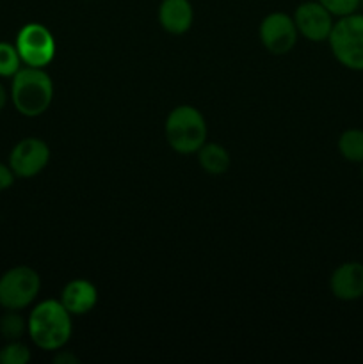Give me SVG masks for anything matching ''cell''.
I'll return each instance as SVG.
<instances>
[{"mask_svg": "<svg viewBox=\"0 0 363 364\" xmlns=\"http://www.w3.org/2000/svg\"><path fill=\"white\" fill-rule=\"evenodd\" d=\"M14 178H16V174L13 173V169L9 166L0 164V192L7 191L14 183Z\"/></svg>", "mask_w": 363, "mask_h": 364, "instance_id": "obj_19", "label": "cell"}, {"mask_svg": "<svg viewBox=\"0 0 363 364\" xmlns=\"http://www.w3.org/2000/svg\"><path fill=\"white\" fill-rule=\"evenodd\" d=\"M73 323L71 315L60 301H43L31 311L27 320V333L32 343L41 350L53 352L70 341Z\"/></svg>", "mask_w": 363, "mask_h": 364, "instance_id": "obj_1", "label": "cell"}, {"mask_svg": "<svg viewBox=\"0 0 363 364\" xmlns=\"http://www.w3.org/2000/svg\"><path fill=\"white\" fill-rule=\"evenodd\" d=\"M27 331V320L16 311H7L6 315L0 318V334L4 340L7 341H18Z\"/></svg>", "mask_w": 363, "mask_h": 364, "instance_id": "obj_15", "label": "cell"}, {"mask_svg": "<svg viewBox=\"0 0 363 364\" xmlns=\"http://www.w3.org/2000/svg\"><path fill=\"white\" fill-rule=\"evenodd\" d=\"M6 103H7V91H6V87H4L2 82H0V110L6 107Z\"/></svg>", "mask_w": 363, "mask_h": 364, "instance_id": "obj_21", "label": "cell"}, {"mask_svg": "<svg viewBox=\"0 0 363 364\" xmlns=\"http://www.w3.org/2000/svg\"><path fill=\"white\" fill-rule=\"evenodd\" d=\"M196 155H198V162L201 169L206 174H212V176L224 174L231 166V156L228 149L224 146L217 144V142H205Z\"/></svg>", "mask_w": 363, "mask_h": 364, "instance_id": "obj_13", "label": "cell"}, {"mask_svg": "<svg viewBox=\"0 0 363 364\" xmlns=\"http://www.w3.org/2000/svg\"><path fill=\"white\" fill-rule=\"evenodd\" d=\"M330 50L338 64L351 71H363V13H352L335 21Z\"/></svg>", "mask_w": 363, "mask_h": 364, "instance_id": "obj_4", "label": "cell"}, {"mask_svg": "<svg viewBox=\"0 0 363 364\" xmlns=\"http://www.w3.org/2000/svg\"><path fill=\"white\" fill-rule=\"evenodd\" d=\"M166 141L180 155H194L206 142L209 128L205 116L192 105H178L167 114L164 124Z\"/></svg>", "mask_w": 363, "mask_h": 364, "instance_id": "obj_3", "label": "cell"}, {"mask_svg": "<svg viewBox=\"0 0 363 364\" xmlns=\"http://www.w3.org/2000/svg\"><path fill=\"white\" fill-rule=\"evenodd\" d=\"M338 153L344 160L351 164L363 162V130L362 128H349L342 132L337 142Z\"/></svg>", "mask_w": 363, "mask_h": 364, "instance_id": "obj_14", "label": "cell"}, {"mask_svg": "<svg viewBox=\"0 0 363 364\" xmlns=\"http://www.w3.org/2000/svg\"><path fill=\"white\" fill-rule=\"evenodd\" d=\"M194 9L191 0H162L159 6V23L167 34L182 36L192 27Z\"/></svg>", "mask_w": 363, "mask_h": 364, "instance_id": "obj_11", "label": "cell"}, {"mask_svg": "<svg viewBox=\"0 0 363 364\" xmlns=\"http://www.w3.org/2000/svg\"><path fill=\"white\" fill-rule=\"evenodd\" d=\"M333 14L319 0H306L295 9L294 23L299 36L312 43H322L327 41L333 31Z\"/></svg>", "mask_w": 363, "mask_h": 364, "instance_id": "obj_8", "label": "cell"}, {"mask_svg": "<svg viewBox=\"0 0 363 364\" xmlns=\"http://www.w3.org/2000/svg\"><path fill=\"white\" fill-rule=\"evenodd\" d=\"M52 361L57 364H77L78 358L77 355L71 354V352H66V350H63V348H59V350H57V354L53 355Z\"/></svg>", "mask_w": 363, "mask_h": 364, "instance_id": "obj_20", "label": "cell"}, {"mask_svg": "<svg viewBox=\"0 0 363 364\" xmlns=\"http://www.w3.org/2000/svg\"><path fill=\"white\" fill-rule=\"evenodd\" d=\"M31 359V350L20 340L7 341L6 347L0 348V363L2 364H27Z\"/></svg>", "mask_w": 363, "mask_h": 364, "instance_id": "obj_17", "label": "cell"}, {"mask_svg": "<svg viewBox=\"0 0 363 364\" xmlns=\"http://www.w3.org/2000/svg\"><path fill=\"white\" fill-rule=\"evenodd\" d=\"M319 2L337 18L356 13L362 7V0H319Z\"/></svg>", "mask_w": 363, "mask_h": 364, "instance_id": "obj_18", "label": "cell"}, {"mask_svg": "<svg viewBox=\"0 0 363 364\" xmlns=\"http://www.w3.org/2000/svg\"><path fill=\"white\" fill-rule=\"evenodd\" d=\"M11 100L21 116L38 117L50 109L53 100V82L43 68L25 66L14 73Z\"/></svg>", "mask_w": 363, "mask_h": 364, "instance_id": "obj_2", "label": "cell"}, {"mask_svg": "<svg viewBox=\"0 0 363 364\" xmlns=\"http://www.w3.org/2000/svg\"><path fill=\"white\" fill-rule=\"evenodd\" d=\"M330 290L338 301L352 302L363 297V263L345 262L330 276Z\"/></svg>", "mask_w": 363, "mask_h": 364, "instance_id": "obj_10", "label": "cell"}, {"mask_svg": "<svg viewBox=\"0 0 363 364\" xmlns=\"http://www.w3.org/2000/svg\"><path fill=\"white\" fill-rule=\"evenodd\" d=\"M50 162V148L38 137L18 142L9 155V167L18 178H32L41 173Z\"/></svg>", "mask_w": 363, "mask_h": 364, "instance_id": "obj_9", "label": "cell"}, {"mask_svg": "<svg viewBox=\"0 0 363 364\" xmlns=\"http://www.w3.org/2000/svg\"><path fill=\"white\" fill-rule=\"evenodd\" d=\"M21 64L23 63H21L16 46L9 43H0V77H14Z\"/></svg>", "mask_w": 363, "mask_h": 364, "instance_id": "obj_16", "label": "cell"}, {"mask_svg": "<svg viewBox=\"0 0 363 364\" xmlns=\"http://www.w3.org/2000/svg\"><path fill=\"white\" fill-rule=\"evenodd\" d=\"M16 50L25 66L45 68L56 57V39L41 23H27L16 36Z\"/></svg>", "mask_w": 363, "mask_h": 364, "instance_id": "obj_6", "label": "cell"}, {"mask_svg": "<svg viewBox=\"0 0 363 364\" xmlns=\"http://www.w3.org/2000/svg\"><path fill=\"white\" fill-rule=\"evenodd\" d=\"M359 176H362V180H363V162L359 164Z\"/></svg>", "mask_w": 363, "mask_h": 364, "instance_id": "obj_22", "label": "cell"}, {"mask_svg": "<svg viewBox=\"0 0 363 364\" xmlns=\"http://www.w3.org/2000/svg\"><path fill=\"white\" fill-rule=\"evenodd\" d=\"M98 302V290L88 279H73L63 288L60 304L70 311L71 316H80L93 311Z\"/></svg>", "mask_w": 363, "mask_h": 364, "instance_id": "obj_12", "label": "cell"}, {"mask_svg": "<svg viewBox=\"0 0 363 364\" xmlns=\"http://www.w3.org/2000/svg\"><path fill=\"white\" fill-rule=\"evenodd\" d=\"M41 277L32 267L18 265L0 277V306L7 311H21L38 297Z\"/></svg>", "mask_w": 363, "mask_h": 364, "instance_id": "obj_5", "label": "cell"}, {"mask_svg": "<svg viewBox=\"0 0 363 364\" xmlns=\"http://www.w3.org/2000/svg\"><path fill=\"white\" fill-rule=\"evenodd\" d=\"M260 41L263 48L273 55H285L292 52L299 38L298 27L294 23V18L287 13H270L262 20L258 28Z\"/></svg>", "mask_w": 363, "mask_h": 364, "instance_id": "obj_7", "label": "cell"}, {"mask_svg": "<svg viewBox=\"0 0 363 364\" xmlns=\"http://www.w3.org/2000/svg\"><path fill=\"white\" fill-rule=\"evenodd\" d=\"M362 9H363V0H362Z\"/></svg>", "mask_w": 363, "mask_h": 364, "instance_id": "obj_23", "label": "cell"}]
</instances>
